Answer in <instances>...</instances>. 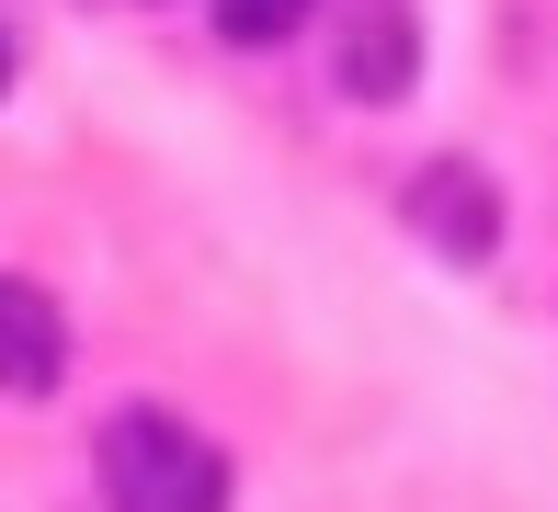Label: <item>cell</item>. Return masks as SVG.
<instances>
[{
	"instance_id": "6da1fadb",
	"label": "cell",
	"mask_w": 558,
	"mask_h": 512,
	"mask_svg": "<svg viewBox=\"0 0 558 512\" xmlns=\"http://www.w3.org/2000/svg\"><path fill=\"white\" fill-rule=\"evenodd\" d=\"M92 467H104V501H114V512H228V455H217L194 422L148 410V399L104 422Z\"/></svg>"
},
{
	"instance_id": "7a4b0ae2",
	"label": "cell",
	"mask_w": 558,
	"mask_h": 512,
	"mask_svg": "<svg viewBox=\"0 0 558 512\" xmlns=\"http://www.w3.org/2000/svg\"><path fill=\"white\" fill-rule=\"evenodd\" d=\"M331 81L353 102H399L422 81V12L411 0H342L331 12Z\"/></svg>"
},
{
	"instance_id": "3957f363",
	"label": "cell",
	"mask_w": 558,
	"mask_h": 512,
	"mask_svg": "<svg viewBox=\"0 0 558 512\" xmlns=\"http://www.w3.org/2000/svg\"><path fill=\"white\" fill-rule=\"evenodd\" d=\"M411 228L445 251V263H490V251H501V183H490L478 160H422Z\"/></svg>"
},
{
	"instance_id": "277c9868",
	"label": "cell",
	"mask_w": 558,
	"mask_h": 512,
	"mask_svg": "<svg viewBox=\"0 0 558 512\" xmlns=\"http://www.w3.org/2000/svg\"><path fill=\"white\" fill-rule=\"evenodd\" d=\"M69 376V319L46 285H23V273H0V399H46Z\"/></svg>"
},
{
	"instance_id": "5b68a950",
	"label": "cell",
	"mask_w": 558,
	"mask_h": 512,
	"mask_svg": "<svg viewBox=\"0 0 558 512\" xmlns=\"http://www.w3.org/2000/svg\"><path fill=\"white\" fill-rule=\"evenodd\" d=\"M308 12H319V0H217V35L228 46H286Z\"/></svg>"
},
{
	"instance_id": "8992f818",
	"label": "cell",
	"mask_w": 558,
	"mask_h": 512,
	"mask_svg": "<svg viewBox=\"0 0 558 512\" xmlns=\"http://www.w3.org/2000/svg\"><path fill=\"white\" fill-rule=\"evenodd\" d=\"M0 92H12V35H0Z\"/></svg>"
}]
</instances>
